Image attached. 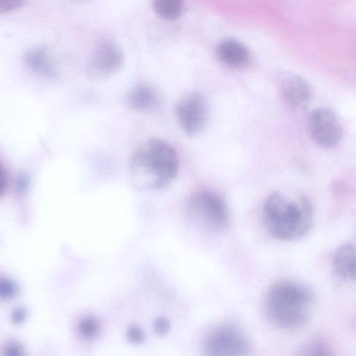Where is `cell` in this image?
<instances>
[{"label":"cell","mask_w":356,"mask_h":356,"mask_svg":"<svg viewBox=\"0 0 356 356\" xmlns=\"http://www.w3.org/2000/svg\"><path fill=\"white\" fill-rule=\"evenodd\" d=\"M316 296L308 286L295 281H280L267 291L264 309L275 326L294 330L304 326L311 318Z\"/></svg>","instance_id":"6da1fadb"},{"label":"cell","mask_w":356,"mask_h":356,"mask_svg":"<svg viewBox=\"0 0 356 356\" xmlns=\"http://www.w3.org/2000/svg\"><path fill=\"white\" fill-rule=\"evenodd\" d=\"M179 168L175 148L165 140L152 138L142 144L131 156L129 175L134 185L158 190L173 181Z\"/></svg>","instance_id":"7a4b0ae2"},{"label":"cell","mask_w":356,"mask_h":356,"mask_svg":"<svg viewBox=\"0 0 356 356\" xmlns=\"http://www.w3.org/2000/svg\"><path fill=\"white\" fill-rule=\"evenodd\" d=\"M313 214L312 205L306 197L291 201L277 192L269 195L262 209L266 229L273 237L283 241L305 236L312 227Z\"/></svg>","instance_id":"3957f363"},{"label":"cell","mask_w":356,"mask_h":356,"mask_svg":"<svg viewBox=\"0 0 356 356\" xmlns=\"http://www.w3.org/2000/svg\"><path fill=\"white\" fill-rule=\"evenodd\" d=\"M188 211L192 221L205 232H219L227 228L229 224L225 201L212 191L195 193L189 200Z\"/></svg>","instance_id":"277c9868"},{"label":"cell","mask_w":356,"mask_h":356,"mask_svg":"<svg viewBox=\"0 0 356 356\" xmlns=\"http://www.w3.org/2000/svg\"><path fill=\"white\" fill-rule=\"evenodd\" d=\"M203 349L210 356H245L249 354L251 345L238 327L226 323L216 327L207 334Z\"/></svg>","instance_id":"5b68a950"},{"label":"cell","mask_w":356,"mask_h":356,"mask_svg":"<svg viewBox=\"0 0 356 356\" xmlns=\"http://www.w3.org/2000/svg\"><path fill=\"white\" fill-rule=\"evenodd\" d=\"M175 113L181 129L189 136L201 132L209 118L207 102L197 92H190L181 96L175 103Z\"/></svg>","instance_id":"8992f818"},{"label":"cell","mask_w":356,"mask_h":356,"mask_svg":"<svg viewBox=\"0 0 356 356\" xmlns=\"http://www.w3.org/2000/svg\"><path fill=\"white\" fill-rule=\"evenodd\" d=\"M307 128L312 140L322 147H335L343 136V129L337 116L327 108H317L310 112Z\"/></svg>","instance_id":"52a82bcc"},{"label":"cell","mask_w":356,"mask_h":356,"mask_svg":"<svg viewBox=\"0 0 356 356\" xmlns=\"http://www.w3.org/2000/svg\"><path fill=\"white\" fill-rule=\"evenodd\" d=\"M277 83L283 100L291 108H302L309 104L312 96L311 88L301 76L284 71L277 75Z\"/></svg>","instance_id":"ba28073f"},{"label":"cell","mask_w":356,"mask_h":356,"mask_svg":"<svg viewBox=\"0 0 356 356\" xmlns=\"http://www.w3.org/2000/svg\"><path fill=\"white\" fill-rule=\"evenodd\" d=\"M122 59V51L115 44L102 42L92 56L88 65V72L93 78H106L119 70Z\"/></svg>","instance_id":"9c48e42d"},{"label":"cell","mask_w":356,"mask_h":356,"mask_svg":"<svg viewBox=\"0 0 356 356\" xmlns=\"http://www.w3.org/2000/svg\"><path fill=\"white\" fill-rule=\"evenodd\" d=\"M332 268L338 277L356 282V245L347 243L340 245L333 255Z\"/></svg>","instance_id":"30bf717a"},{"label":"cell","mask_w":356,"mask_h":356,"mask_svg":"<svg viewBox=\"0 0 356 356\" xmlns=\"http://www.w3.org/2000/svg\"><path fill=\"white\" fill-rule=\"evenodd\" d=\"M128 103L134 110L143 113H153L160 107V98L156 90L147 84H139L128 94Z\"/></svg>","instance_id":"8fae6325"},{"label":"cell","mask_w":356,"mask_h":356,"mask_svg":"<svg viewBox=\"0 0 356 356\" xmlns=\"http://www.w3.org/2000/svg\"><path fill=\"white\" fill-rule=\"evenodd\" d=\"M216 53L224 64L233 67H243L250 60L248 48L236 40L228 39L221 42L217 47Z\"/></svg>","instance_id":"7c38bea8"},{"label":"cell","mask_w":356,"mask_h":356,"mask_svg":"<svg viewBox=\"0 0 356 356\" xmlns=\"http://www.w3.org/2000/svg\"><path fill=\"white\" fill-rule=\"evenodd\" d=\"M28 67L38 75L52 77L56 74L54 63L47 51L35 49L26 56Z\"/></svg>","instance_id":"4fadbf2b"},{"label":"cell","mask_w":356,"mask_h":356,"mask_svg":"<svg viewBox=\"0 0 356 356\" xmlns=\"http://www.w3.org/2000/svg\"><path fill=\"white\" fill-rule=\"evenodd\" d=\"M152 3L156 14L165 19L177 18L184 8L182 0H153Z\"/></svg>","instance_id":"5bb4252c"},{"label":"cell","mask_w":356,"mask_h":356,"mask_svg":"<svg viewBox=\"0 0 356 356\" xmlns=\"http://www.w3.org/2000/svg\"><path fill=\"white\" fill-rule=\"evenodd\" d=\"M330 346L322 338L315 337L308 340L300 350L301 355H328L331 353Z\"/></svg>","instance_id":"9a60e30c"},{"label":"cell","mask_w":356,"mask_h":356,"mask_svg":"<svg viewBox=\"0 0 356 356\" xmlns=\"http://www.w3.org/2000/svg\"><path fill=\"white\" fill-rule=\"evenodd\" d=\"M79 330L85 339H92L98 333L99 323L94 317H85L79 323Z\"/></svg>","instance_id":"2e32d148"},{"label":"cell","mask_w":356,"mask_h":356,"mask_svg":"<svg viewBox=\"0 0 356 356\" xmlns=\"http://www.w3.org/2000/svg\"><path fill=\"white\" fill-rule=\"evenodd\" d=\"M17 293L16 284L10 280L2 278L0 281V296L2 298L10 299Z\"/></svg>","instance_id":"e0dca14e"},{"label":"cell","mask_w":356,"mask_h":356,"mask_svg":"<svg viewBox=\"0 0 356 356\" xmlns=\"http://www.w3.org/2000/svg\"><path fill=\"white\" fill-rule=\"evenodd\" d=\"M154 330L159 336L166 335L170 330V322L169 319L165 316L157 317L154 322Z\"/></svg>","instance_id":"ac0fdd59"},{"label":"cell","mask_w":356,"mask_h":356,"mask_svg":"<svg viewBox=\"0 0 356 356\" xmlns=\"http://www.w3.org/2000/svg\"><path fill=\"white\" fill-rule=\"evenodd\" d=\"M127 339L134 343H140L145 339L143 331L136 325H132L127 331Z\"/></svg>","instance_id":"d6986e66"},{"label":"cell","mask_w":356,"mask_h":356,"mask_svg":"<svg viewBox=\"0 0 356 356\" xmlns=\"http://www.w3.org/2000/svg\"><path fill=\"white\" fill-rule=\"evenodd\" d=\"M29 186V177L24 175L21 174L17 176L15 181V191L17 194L22 195L27 191Z\"/></svg>","instance_id":"ffe728a7"},{"label":"cell","mask_w":356,"mask_h":356,"mask_svg":"<svg viewBox=\"0 0 356 356\" xmlns=\"http://www.w3.org/2000/svg\"><path fill=\"white\" fill-rule=\"evenodd\" d=\"M22 0H0V9L2 13L13 11L19 7Z\"/></svg>","instance_id":"44dd1931"},{"label":"cell","mask_w":356,"mask_h":356,"mask_svg":"<svg viewBox=\"0 0 356 356\" xmlns=\"http://www.w3.org/2000/svg\"><path fill=\"white\" fill-rule=\"evenodd\" d=\"M3 354L8 356H20L24 354V350L19 343H11L6 346Z\"/></svg>","instance_id":"7402d4cb"},{"label":"cell","mask_w":356,"mask_h":356,"mask_svg":"<svg viewBox=\"0 0 356 356\" xmlns=\"http://www.w3.org/2000/svg\"><path fill=\"white\" fill-rule=\"evenodd\" d=\"M8 175L5 168L1 164L0 166V194L3 195L8 185Z\"/></svg>","instance_id":"603a6c76"},{"label":"cell","mask_w":356,"mask_h":356,"mask_svg":"<svg viewBox=\"0 0 356 356\" xmlns=\"http://www.w3.org/2000/svg\"><path fill=\"white\" fill-rule=\"evenodd\" d=\"M26 318V311L22 307L15 308L11 314V319L14 323H22Z\"/></svg>","instance_id":"cb8c5ba5"}]
</instances>
